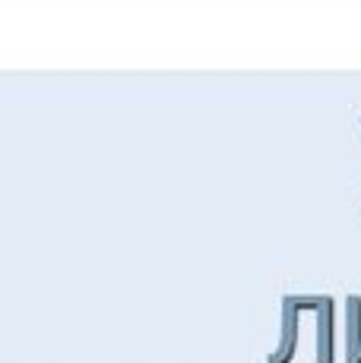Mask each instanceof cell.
<instances>
[{"label":"cell","mask_w":361,"mask_h":363,"mask_svg":"<svg viewBox=\"0 0 361 363\" xmlns=\"http://www.w3.org/2000/svg\"><path fill=\"white\" fill-rule=\"evenodd\" d=\"M345 310H349V351H345V357L349 363H361V297H349V303H345Z\"/></svg>","instance_id":"obj_1"}]
</instances>
